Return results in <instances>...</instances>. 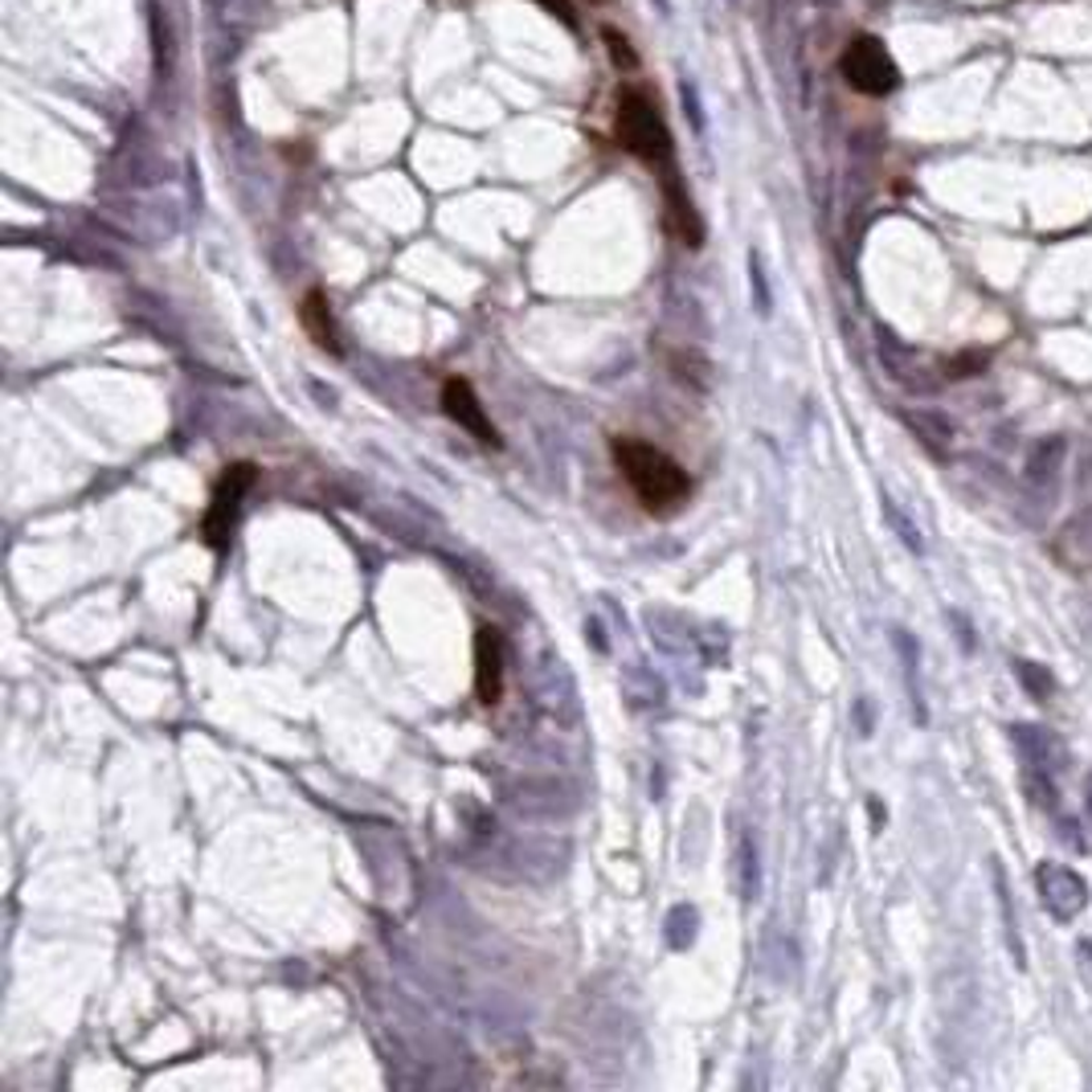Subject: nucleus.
<instances>
[{
	"instance_id": "f257e3e1",
	"label": "nucleus",
	"mask_w": 1092,
	"mask_h": 1092,
	"mask_svg": "<svg viewBox=\"0 0 1092 1092\" xmlns=\"http://www.w3.org/2000/svg\"><path fill=\"white\" fill-rule=\"evenodd\" d=\"M610 459L623 470V479L630 483V492L638 496V503L655 516L680 512L691 496V475H687L667 450H659L643 438L618 434L610 438Z\"/></svg>"
},
{
	"instance_id": "f03ea898",
	"label": "nucleus",
	"mask_w": 1092,
	"mask_h": 1092,
	"mask_svg": "<svg viewBox=\"0 0 1092 1092\" xmlns=\"http://www.w3.org/2000/svg\"><path fill=\"white\" fill-rule=\"evenodd\" d=\"M618 140H623L626 152H634L651 172L663 177V197L684 192L680 172H675L671 131L663 124L659 107L651 103V94L638 91V87H623V91H618Z\"/></svg>"
},
{
	"instance_id": "7ed1b4c3",
	"label": "nucleus",
	"mask_w": 1092,
	"mask_h": 1092,
	"mask_svg": "<svg viewBox=\"0 0 1092 1092\" xmlns=\"http://www.w3.org/2000/svg\"><path fill=\"white\" fill-rule=\"evenodd\" d=\"M839 70L843 78H847V87L859 94H892L896 91V82H901V70L892 62V54L884 50V41H875V37H855L847 50H843L839 58Z\"/></svg>"
},
{
	"instance_id": "20e7f679",
	"label": "nucleus",
	"mask_w": 1092,
	"mask_h": 1092,
	"mask_svg": "<svg viewBox=\"0 0 1092 1092\" xmlns=\"http://www.w3.org/2000/svg\"><path fill=\"white\" fill-rule=\"evenodd\" d=\"M254 463H234V467H225L221 475V483L214 487V500H209V512H205V520H201V536H205V544L221 553L225 544H229V532L238 524V507H242V496L254 487Z\"/></svg>"
},
{
	"instance_id": "39448f33",
	"label": "nucleus",
	"mask_w": 1092,
	"mask_h": 1092,
	"mask_svg": "<svg viewBox=\"0 0 1092 1092\" xmlns=\"http://www.w3.org/2000/svg\"><path fill=\"white\" fill-rule=\"evenodd\" d=\"M1035 892L1043 908L1056 917V921H1076L1085 908H1089V880L1080 872H1072L1068 864H1039L1035 868Z\"/></svg>"
},
{
	"instance_id": "423d86ee",
	"label": "nucleus",
	"mask_w": 1092,
	"mask_h": 1092,
	"mask_svg": "<svg viewBox=\"0 0 1092 1092\" xmlns=\"http://www.w3.org/2000/svg\"><path fill=\"white\" fill-rule=\"evenodd\" d=\"M442 409H446V418L450 422H459L470 438H479L483 446H500V430H496V422L487 418V409L479 406V397H475V389H470L463 376H450L446 385H442Z\"/></svg>"
},
{
	"instance_id": "0eeeda50",
	"label": "nucleus",
	"mask_w": 1092,
	"mask_h": 1092,
	"mask_svg": "<svg viewBox=\"0 0 1092 1092\" xmlns=\"http://www.w3.org/2000/svg\"><path fill=\"white\" fill-rule=\"evenodd\" d=\"M475 691L483 704H500L503 696V634L496 626H479L475 634Z\"/></svg>"
},
{
	"instance_id": "6e6552de",
	"label": "nucleus",
	"mask_w": 1092,
	"mask_h": 1092,
	"mask_svg": "<svg viewBox=\"0 0 1092 1092\" xmlns=\"http://www.w3.org/2000/svg\"><path fill=\"white\" fill-rule=\"evenodd\" d=\"M1011 741H1015V749L1023 753L1028 765H1039L1048 774H1063L1068 770V749H1063V741L1052 728H1043V724H1011Z\"/></svg>"
},
{
	"instance_id": "1a4fd4ad",
	"label": "nucleus",
	"mask_w": 1092,
	"mask_h": 1092,
	"mask_svg": "<svg viewBox=\"0 0 1092 1092\" xmlns=\"http://www.w3.org/2000/svg\"><path fill=\"white\" fill-rule=\"evenodd\" d=\"M991 875H995V896H999L1002 937H1006V949H1011L1015 966L1028 969V945H1023V929H1019V917H1015V901H1011V888H1006V872H1002L999 859H991Z\"/></svg>"
},
{
	"instance_id": "9d476101",
	"label": "nucleus",
	"mask_w": 1092,
	"mask_h": 1092,
	"mask_svg": "<svg viewBox=\"0 0 1092 1092\" xmlns=\"http://www.w3.org/2000/svg\"><path fill=\"white\" fill-rule=\"evenodd\" d=\"M1060 463H1063V438H1043L1039 446H1031L1023 479H1028L1035 492H1052V487H1056V475H1060Z\"/></svg>"
},
{
	"instance_id": "9b49d317",
	"label": "nucleus",
	"mask_w": 1092,
	"mask_h": 1092,
	"mask_svg": "<svg viewBox=\"0 0 1092 1092\" xmlns=\"http://www.w3.org/2000/svg\"><path fill=\"white\" fill-rule=\"evenodd\" d=\"M299 319H303L308 336H312V340L319 344L323 352H340V340H336V323H332V312H328V295H323V291H308V295H303Z\"/></svg>"
},
{
	"instance_id": "f8f14e48",
	"label": "nucleus",
	"mask_w": 1092,
	"mask_h": 1092,
	"mask_svg": "<svg viewBox=\"0 0 1092 1092\" xmlns=\"http://www.w3.org/2000/svg\"><path fill=\"white\" fill-rule=\"evenodd\" d=\"M1019 785H1023V794L1031 798V807H1039V811H1048V814L1060 811V785H1056V774H1048V770H1039V765H1023Z\"/></svg>"
},
{
	"instance_id": "ddd939ff",
	"label": "nucleus",
	"mask_w": 1092,
	"mask_h": 1092,
	"mask_svg": "<svg viewBox=\"0 0 1092 1092\" xmlns=\"http://www.w3.org/2000/svg\"><path fill=\"white\" fill-rule=\"evenodd\" d=\"M1015 680L1023 684L1031 700H1039V704H1048L1052 696H1056V680H1052V671L1043 667V663H1035V659H1015Z\"/></svg>"
},
{
	"instance_id": "4468645a",
	"label": "nucleus",
	"mask_w": 1092,
	"mask_h": 1092,
	"mask_svg": "<svg viewBox=\"0 0 1092 1092\" xmlns=\"http://www.w3.org/2000/svg\"><path fill=\"white\" fill-rule=\"evenodd\" d=\"M601 37H606V45H610V58L618 62V70H634V66H638V54L630 50V41H626L623 33L606 25V30H601Z\"/></svg>"
},
{
	"instance_id": "2eb2a0df",
	"label": "nucleus",
	"mask_w": 1092,
	"mask_h": 1092,
	"mask_svg": "<svg viewBox=\"0 0 1092 1092\" xmlns=\"http://www.w3.org/2000/svg\"><path fill=\"white\" fill-rule=\"evenodd\" d=\"M888 524L901 532V540H905L912 553H921V532L912 529V520H908L905 512H901V507H896L892 500H888Z\"/></svg>"
},
{
	"instance_id": "dca6fc26",
	"label": "nucleus",
	"mask_w": 1092,
	"mask_h": 1092,
	"mask_svg": "<svg viewBox=\"0 0 1092 1092\" xmlns=\"http://www.w3.org/2000/svg\"><path fill=\"white\" fill-rule=\"evenodd\" d=\"M1076 974L1085 982V991L1092 995V941H1076Z\"/></svg>"
},
{
	"instance_id": "f3484780",
	"label": "nucleus",
	"mask_w": 1092,
	"mask_h": 1092,
	"mask_svg": "<svg viewBox=\"0 0 1092 1092\" xmlns=\"http://www.w3.org/2000/svg\"><path fill=\"white\" fill-rule=\"evenodd\" d=\"M540 4H544V8H549V13H557V17H561L564 25H577V13H573V8H569V0H540Z\"/></svg>"
},
{
	"instance_id": "a211bd4d",
	"label": "nucleus",
	"mask_w": 1092,
	"mask_h": 1092,
	"mask_svg": "<svg viewBox=\"0 0 1092 1092\" xmlns=\"http://www.w3.org/2000/svg\"><path fill=\"white\" fill-rule=\"evenodd\" d=\"M1085 814H1089V822H1092V774L1089 781H1085Z\"/></svg>"
},
{
	"instance_id": "6ab92c4d",
	"label": "nucleus",
	"mask_w": 1092,
	"mask_h": 1092,
	"mask_svg": "<svg viewBox=\"0 0 1092 1092\" xmlns=\"http://www.w3.org/2000/svg\"><path fill=\"white\" fill-rule=\"evenodd\" d=\"M597 4H601V0H597Z\"/></svg>"
}]
</instances>
